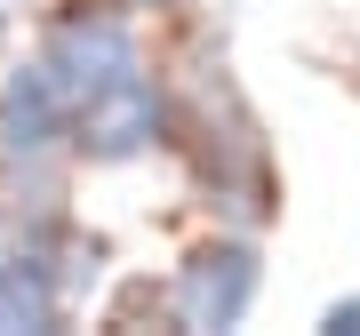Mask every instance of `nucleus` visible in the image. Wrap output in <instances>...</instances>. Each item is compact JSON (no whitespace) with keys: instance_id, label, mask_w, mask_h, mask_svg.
Wrapping results in <instances>:
<instances>
[{"instance_id":"f257e3e1","label":"nucleus","mask_w":360,"mask_h":336,"mask_svg":"<svg viewBox=\"0 0 360 336\" xmlns=\"http://www.w3.org/2000/svg\"><path fill=\"white\" fill-rule=\"evenodd\" d=\"M40 65L56 72V89H65L72 112H80L89 96L136 80V72H144V49H136L129 16H112V8H65V16L49 25V40H40Z\"/></svg>"},{"instance_id":"f03ea898","label":"nucleus","mask_w":360,"mask_h":336,"mask_svg":"<svg viewBox=\"0 0 360 336\" xmlns=\"http://www.w3.org/2000/svg\"><path fill=\"white\" fill-rule=\"evenodd\" d=\"M160 136H168V96L153 89V72L120 80V89H104V96H89V104L72 112V144H80V160H104V168L153 153Z\"/></svg>"},{"instance_id":"7ed1b4c3","label":"nucleus","mask_w":360,"mask_h":336,"mask_svg":"<svg viewBox=\"0 0 360 336\" xmlns=\"http://www.w3.org/2000/svg\"><path fill=\"white\" fill-rule=\"evenodd\" d=\"M257 248L248 240H208L184 257L176 272V297H168V312H176V328H232L248 304H257Z\"/></svg>"},{"instance_id":"20e7f679","label":"nucleus","mask_w":360,"mask_h":336,"mask_svg":"<svg viewBox=\"0 0 360 336\" xmlns=\"http://www.w3.org/2000/svg\"><path fill=\"white\" fill-rule=\"evenodd\" d=\"M65 136H72V96L56 89V72L40 56L16 65L0 80V153L8 160H49Z\"/></svg>"},{"instance_id":"39448f33","label":"nucleus","mask_w":360,"mask_h":336,"mask_svg":"<svg viewBox=\"0 0 360 336\" xmlns=\"http://www.w3.org/2000/svg\"><path fill=\"white\" fill-rule=\"evenodd\" d=\"M328 328H360V297H345V304H328Z\"/></svg>"},{"instance_id":"423d86ee","label":"nucleus","mask_w":360,"mask_h":336,"mask_svg":"<svg viewBox=\"0 0 360 336\" xmlns=\"http://www.w3.org/2000/svg\"><path fill=\"white\" fill-rule=\"evenodd\" d=\"M144 8H176V0H144Z\"/></svg>"}]
</instances>
